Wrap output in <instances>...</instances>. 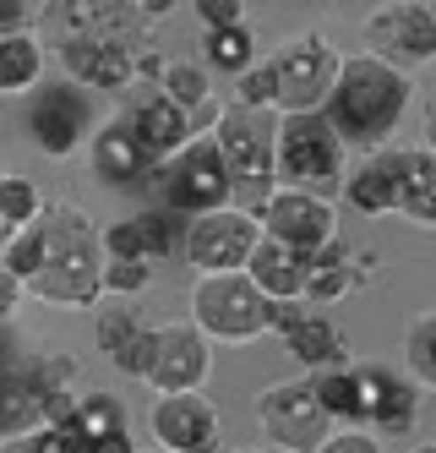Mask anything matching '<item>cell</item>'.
<instances>
[{
    "instance_id": "obj_1",
    "label": "cell",
    "mask_w": 436,
    "mask_h": 453,
    "mask_svg": "<svg viewBox=\"0 0 436 453\" xmlns=\"http://www.w3.org/2000/svg\"><path fill=\"white\" fill-rule=\"evenodd\" d=\"M409 104H415V77L360 50V55H344L322 120L333 126V137H339L344 148L377 153L398 132V120L409 115Z\"/></svg>"
},
{
    "instance_id": "obj_2",
    "label": "cell",
    "mask_w": 436,
    "mask_h": 453,
    "mask_svg": "<svg viewBox=\"0 0 436 453\" xmlns=\"http://www.w3.org/2000/svg\"><path fill=\"white\" fill-rule=\"evenodd\" d=\"M39 235H44V268L27 279V296L44 301V306H60V311H88V306L104 301L98 224L72 203H44Z\"/></svg>"
},
{
    "instance_id": "obj_3",
    "label": "cell",
    "mask_w": 436,
    "mask_h": 453,
    "mask_svg": "<svg viewBox=\"0 0 436 453\" xmlns=\"http://www.w3.org/2000/svg\"><path fill=\"white\" fill-rule=\"evenodd\" d=\"M273 175L289 191L327 197L333 186H344V142L333 137V126L322 115H279V126H273Z\"/></svg>"
},
{
    "instance_id": "obj_4",
    "label": "cell",
    "mask_w": 436,
    "mask_h": 453,
    "mask_svg": "<svg viewBox=\"0 0 436 453\" xmlns=\"http://www.w3.org/2000/svg\"><path fill=\"white\" fill-rule=\"evenodd\" d=\"M273 301L246 273H203L191 289V328L208 344H256Z\"/></svg>"
},
{
    "instance_id": "obj_5",
    "label": "cell",
    "mask_w": 436,
    "mask_h": 453,
    "mask_svg": "<svg viewBox=\"0 0 436 453\" xmlns=\"http://www.w3.org/2000/svg\"><path fill=\"white\" fill-rule=\"evenodd\" d=\"M267 66H273V88H279L273 93L279 115H322L333 82H339L344 55L333 50L327 34H294L267 55Z\"/></svg>"
},
{
    "instance_id": "obj_6",
    "label": "cell",
    "mask_w": 436,
    "mask_h": 453,
    "mask_svg": "<svg viewBox=\"0 0 436 453\" xmlns=\"http://www.w3.org/2000/svg\"><path fill=\"white\" fill-rule=\"evenodd\" d=\"M158 197H164V213H186V219H203V213H218L234 203V186H229V170H224V153L218 142L203 132L191 137L170 165H158Z\"/></svg>"
},
{
    "instance_id": "obj_7",
    "label": "cell",
    "mask_w": 436,
    "mask_h": 453,
    "mask_svg": "<svg viewBox=\"0 0 436 453\" xmlns=\"http://www.w3.org/2000/svg\"><path fill=\"white\" fill-rule=\"evenodd\" d=\"M208 137L224 153V170H229V186H234V208L256 213L279 191V175H273V132H267L256 115H246V110H224Z\"/></svg>"
},
{
    "instance_id": "obj_8",
    "label": "cell",
    "mask_w": 436,
    "mask_h": 453,
    "mask_svg": "<svg viewBox=\"0 0 436 453\" xmlns=\"http://www.w3.org/2000/svg\"><path fill=\"white\" fill-rule=\"evenodd\" d=\"M256 432H262V448L273 453H317L322 437L333 432L327 415L311 394V377H284V382H267L256 394Z\"/></svg>"
},
{
    "instance_id": "obj_9",
    "label": "cell",
    "mask_w": 436,
    "mask_h": 453,
    "mask_svg": "<svg viewBox=\"0 0 436 453\" xmlns=\"http://www.w3.org/2000/svg\"><path fill=\"white\" fill-rule=\"evenodd\" d=\"M360 39H365V55L387 60L398 72L425 66V60H436V6H425V0H387V6L365 12Z\"/></svg>"
},
{
    "instance_id": "obj_10",
    "label": "cell",
    "mask_w": 436,
    "mask_h": 453,
    "mask_svg": "<svg viewBox=\"0 0 436 453\" xmlns=\"http://www.w3.org/2000/svg\"><path fill=\"white\" fill-rule=\"evenodd\" d=\"M256 246H262L256 213L234 208V203L218 208V213L191 219V230L180 241V251H186V263L196 268V279H203V273H246V263H251Z\"/></svg>"
},
{
    "instance_id": "obj_11",
    "label": "cell",
    "mask_w": 436,
    "mask_h": 453,
    "mask_svg": "<svg viewBox=\"0 0 436 453\" xmlns=\"http://www.w3.org/2000/svg\"><path fill=\"white\" fill-rule=\"evenodd\" d=\"M256 224H262V241H279L300 257H317L339 241V213H333V203L311 197V191H289V186H279L273 197L256 208Z\"/></svg>"
},
{
    "instance_id": "obj_12",
    "label": "cell",
    "mask_w": 436,
    "mask_h": 453,
    "mask_svg": "<svg viewBox=\"0 0 436 453\" xmlns=\"http://www.w3.org/2000/svg\"><path fill=\"white\" fill-rule=\"evenodd\" d=\"M82 394H50L39 366L33 361H17V366H0V437H27L39 426H60L72 420Z\"/></svg>"
},
{
    "instance_id": "obj_13",
    "label": "cell",
    "mask_w": 436,
    "mask_h": 453,
    "mask_svg": "<svg viewBox=\"0 0 436 453\" xmlns=\"http://www.w3.org/2000/svg\"><path fill=\"white\" fill-rule=\"evenodd\" d=\"M213 377V344L186 322H158L153 334V366L148 382L153 394H203V382Z\"/></svg>"
},
{
    "instance_id": "obj_14",
    "label": "cell",
    "mask_w": 436,
    "mask_h": 453,
    "mask_svg": "<svg viewBox=\"0 0 436 453\" xmlns=\"http://www.w3.org/2000/svg\"><path fill=\"white\" fill-rule=\"evenodd\" d=\"M120 120L131 126V137L142 142V153L153 158V165H170V158L196 137L191 115H186L158 82H137V93H131V104L120 110Z\"/></svg>"
},
{
    "instance_id": "obj_15",
    "label": "cell",
    "mask_w": 436,
    "mask_h": 453,
    "mask_svg": "<svg viewBox=\"0 0 436 453\" xmlns=\"http://www.w3.org/2000/svg\"><path fill=\"white\" fill-rule=\"evenodd\" d=\"M27 132H33V148L44 158H72L77 148H88V99L82 88L72 82H50L27 110Z\"/></svg>"
},
{
    "instance_id": "obj_16",
    "label": "cell",
    "mask_w": 436,
    "mask_h": 453,
    "mask_svg": "<svg viewBox=\"0 0 436 453\" xmlns=\"http://www.w3.org/2000/svg\"><path fill=\"white\" fill-rule=\"evenodd\" d=\"M148 432L158 453H203L218 448V410L208 394H158L148 410Z\"/></svg>"
},
{
    "instance_id": "obj_17",
    "label": "cell",
    "mask_w": 436,
    "mask_h": 453,
    "mask_svg": "<svg viewBox=\"0 0 436 453\" xmlns=\"http://www.w3.org/2000/svg\"><path fill=\"white\" fill-rule=\"evenodd\" d=\"M55 60L72 88L98 93H131L137 88V50L110 44V39H55Z\"/></svg>"
},
{
    "instance_id": "obj_18",
    "label": "cell",
    "mask_w": 436,
    "mask_h": 453,
    "mask_svg": "<svg viewBox=\"0 0 436 453\" xmlns=\"http://www.w3.org/2000/svg\"><path fill=\"white\" fill-rule=\"evenodd\" d=\"M360 372V404H365V432L371 437H409L420 420V388L382 366H355Z\"/></svg>"
},
{
    "instance_id": "obj_19",
    "label": "cell",
    "mask_w": 436,
    "mask_h": 453,
    "mask_svg": "<svg viewBox=\"0 0 436 453\" xmlns=\"http://www.w3.org/2000/svg\"><path fill=\"white\" fill-rule=\"evenodd\" d=\"M55 22H60V39H110L126 50H137L153 27L137 12V0H72V6L55 12Z\"/></svg>"
},
{
    "instance_id": "obj_20",
    "label": "cell",
    "mask_w": 436,
    "mask_h": 453,
    "mask_svg": "<svg viewBox=\"0 0 436 453\" xmlns=\"http://www.w3.org/2000/svg\"><path fill=\"white\" fill-rule=\"evenodd\" d=\"M404 165H409V148H377L365 153L360 165L344 175V203L365 219H382L398 213V197H404Z\"/></svg>"
},
{
    "instance_id": "obj_21",
    "label": "cell",
    "mask_w": 436,
    "mask_h": 453,
    "mask_svg": "<svg viewBox=\"0 0 436 453\" xmlns=\"http://www.w3.org/2000/svg\"><path fill=\"white\" fill-rule=\"evenodd\" d=\"M153 322H142L137 311H126V306H104L93 322V339L98 349H104V361L131 377V382H148V366H153Z\"/></svg>"
},
{
    "instance_id": "obj_22",
    "label": "cell",
    "mask_w": 436,
    "mask_h": 453,
    "mask_svg": "<svg viewBox=\"0 0 436 453\" xmlns=\"http://www.w3.org/2000/svg\"><path fill=\"white\" fill-rule=\"evenodd\" d=\"M88 165H93V175L104 180V186H137L142 175L158 170L153 158L142 153V142L131 137V126H126L120 115H110V120L88 137Z\"/></svg>"
},
{
    "instance_id": "obj_23",
    "label": "cell",
    "mask_w": 436,
    "mask_h": 453,
    "mask_svg": "<svg viewBox=\"0 0 436 453\" xmlns=\"http://www.w3.org/2000/svg\"><path fill=\"white\" fill-rule=\"evenodd\" d=\"M246 279L262 289L267 301H306V279H311V257H300L279 241H262L246 263Z\"/></svg>"
},
{
    "instance_id": "obj_24",
    "label": "cell",
    "mask_w": 436,
    "mask_h": 453,
    "mask_svg": "<svg viewBox=\"0 0 436 453\" xmlns=\"http://www.w3.org/2000/svg\"><path fill=\"white\" fill-rule=\"evenodd\" d=\"M284 349L294 355V361L300 366H306V372H333V366H349L344 361V334H339V322H333V317H322V311H306V317H300L294 322V328L284 334Z\"/></svg>"
},
{
    "instance_id": "obj_25",
    "label": "cell",
    "mask_w": 436,
    "mask_h": 453,
    "mask_svg": "<svg viewBox=\"0 0 436 453\" xmlns=\"http://www.w3.org/2000/svg\"><path fill=\"white\" fill-rule=\"evenodd\" d=\"M44 82V44L39 34H6L0 39V99H22Z\"/></svg>"
},
{
    "instance_id": "obj_26",
    "label": "cell",
    "mask_w": 436,
    "mask_h": 453,
    "mask_svg": "<svg viewBox=\"0 0 436 453\" xmlns=\"http://www.w3.org/2000/svg\"><path fill=\"white\" fill-rule=\"evenodd\" d=\"M311 394L327 415V426H365V404H360V372L355 366H333L311 377Z\"/></svg>"
},
{
    "instance_id": "obj_27",
    "label": "cell",
    "mask_w": 436,
    "mask_h": 453,
    "mask_svg": "<svg viewBox=\"0 0 436 453\" xmlns=\"http://www.w3.org/2000/svg\"><path fill=\"white\" fill-rule=\"evenodd\" d=\"M398 213H404L409 224H425V230H436V153H431V148H409Z\"/></svg>"
},
{
    "instance_id": "obj_28",
    "label": "cell",
    "mask_w": 436,
    "mask_h": 453,
    "mask_svg": "<svg viewBox=\"0 0 436 453\" xmlns=\"http://www.w3.org/2000/svg\"><path fill=\"white\" fill-rule=\"evenodd\" d=\"M349 289H360V284H355V268H349V251L333 241L327 251H317V257H311L306 301H311V306H333V301H344Z\"/></svg>"
},
{
    "instance_id": "obj_29",
    "label": "cell",
    "mask_w": 436,
    "mask_h": 453,
    "mask_svg": "<svg viewBox=\"0 0 436 453\" xmlns=\"http://www.w3.org/2000/svg\"><path fill=\"white\" fill-rule=\"evenodd\" d=\"M203 66L218 72V77H246L256 66L251 27H218V34H203Z\"/></svg>"
},
{
    "instance_id": "obj_30",
    "label": "cell",
    "mask_w": 436,
    "mask_h": 453,
    "mask_svg": "<svg viewBox=\"0 0 436 453\" xmlns=\"http://www.w3.org/2000/svg\"><path fill=\"white\" fill-rule=\"evenodd\" d=\"M72 426L88 437V448L98 442V437H115V432H131V415H126V404L115 399V394H93V388H82V399H77V410H72Z\"/></svg>"
},
{
    "instance_id": "obj_31",
    "label": "cell",
    "mask_w": 436,
    "mask_h": 453,
    "mask_svg": "<svg viewBox=\"0 0 436 453\" xmlns=\"http://www.w3.org/2000/svg\"><path fill=\"white\" fill-rule=\"evenodd\" d=\"M158 88L170 93V99H175L186 115H196V110H203V104L213 99V72L203 66V60H164Z\"/></svg>"
},
{
    "instance_id": "obj_32",
    "label": "cell",
    "mask_w": 436,
    "mask_h": 453,
    "mask_svg": "<svg viewBox=\"0 0 436 453\" xmlns=\"http://www.w3.org/2000/svg\"><path fill=\"white\" fill-rule=\"evenodd\" d=\"M404 377L415 388H436V311H420L404 334Z\"/></svg>"
},
{
    "instance_id": "obj_33",
    "label": "cell",
    "mask_w": 436,
    "mask_h": 453,
    "mask_svg": "<svg viewBox=\"0 0 436 453\" xmlns=\"http://www.w3.org/2000/svg\"><path fill=\"white\" fill-rule=\"evenodd\" d=\"M0 268H6L17 284H27L33 273L44 268V235H39V219H33L27 230H17L6 246H0Z\"/></svg>"
},
{
    "instance_id": "obj_34",
    "label": "cell",
    "mask_w": 436,
    "mask_h": 453,
    "mask_svg": "<svg viewBox=\"0 0 436 453\" xmlns=\"http://www.w3.org/2000/svg\"><path fill=\"white\" fill-rule=\"evenodd\" d=\"M0 453H88V437L72 426V420H60V426H39L27 437L0 442Z\"/></svg>"
},
{
    "instance_id": "obj_35",
    "label": "cell",
    "mask_w": 436,
    "mask_h": 453,
    "mask_svg": "<svg viewBox=\"0 0 436 453\" xmlns=\"http://www.w3.org/2000/svg\"><path fill=\"white\" fill-rule=\"evenodd\" d=\"M98 246H104V263H148V246H142V224H137V213H131V219L98 224Z\"/></svg>"
},
{
    "instance_id": "obj_36",
    "label": "cell",
    "mask_w": 436,
    "mask_h": 453,
    "mask_svg": "<svg viewBox=\"0 0 436 453\" xmlns=\"http://www.w3.org/2000/svg\"><path fill=\"white\" fill-rule=\"evenodd\" d=\"M0 213H6L11 230H27V224L44 213L39 186H33L27 175H0Z\"/></svg>"
},
{
    "instance_id": "obj_37",
    "label": "cell",
    "mask_w": 436,
    "mask_h": 453,
    "mask_svg": "<svg viewBox=\"0 0 436 453\" xmlns=\"http://www.w3.org/2000/svg\"><path fill=\"white\" fill-rule=\"evenodd\" d=\"M273 66L267 60H256V66L246 72V77H234V110H246V115H256V110H273Z\"/></svg>"
},
{
    "instance_id": "obj_38",
    "label": "cell",
    "mask_w": 436,
    "mask_h": 453,
    "mask_svg": "<svg viewBox=\"0 0 436 453\" xmlns=\"http://www.w3.org/2000/svg\"><path fill=\"white\" fill-rule=\"evenodd\" d=\"M142 224V246H148V263H164V257H175V213H164V208H148L137 213Z\"/></svg>"
},
{
    "instance_id": "obj_39",
    "label": "cell",
    "mask_w": 436,
    "mask_h": 453,
    "mask_svg": "<svg viewBox=\"0 0 436 453\" xmlns=\"http://www.w3.org/2000/svg\"><path fill=\"white\" fill-rule=\"evenodd\" d=\"M153 284V263H104V296H142Z\"/></svg>"
},
{
    "instance_id": "obj_40",
    "label": "cell",
    "mask_w": 436,
    "mask_h": 453,
    "mask_svg": "<svg viewBox=\"0 0 436 453\" xmlns=\"http://www.w3.org/2000/svg\"><path fill=\"white\" fill-rule=\"evenodd\" d=\"M317 453H382V442L365 432V426H333Z\"/></svg>"
},
{
    "instance_id": "obj_41",
    "label": "cell",
    "mask_w": 436,
    "mask_h": 453,
    "mask_svg": "<svg viewBox=\"0 0 436 453\" xmlns=\"http://www.w3.org/2000/svg\"><path fill=\"white\" fill-rule=\"evenodd\" d=\"M196 17H203L208 34H218V27H246V0H196Z\"/></svg>"
},
{
    "instance_id": "obj_42",
    "label": "cell",
    "mask_w": 436,
    "mask_h": 453,
    "mask_svg": "<svg viewBox=\"0 0 436 453\" xmlns=\"http://www.w3.org/2000/svg\"><path fill=\"white\" fill-rule=\"evenodd\" d=\"M22 301H27V284H17L6 268H0V322H11L22 311Z\"/></svg>"
},
{
    "instance_id": "obj_43",
    "label": "cell",
    "mask_w": 436,
    "mask_h": 453,
    "mask_svg": "<svg viewBox=\"0 0 436 453\" xmlns=\"http://www.w3.org/2000/svg\"><path fill=\"white\" fill-rule=\"evenodd\" d=\"M300 317H306V301H273V311H267V334H289Z\"/></svg>"
},
{
    "instance_id": "obj_44",
    "label": "cell",
    "mask_w": 436,
    "mask_h": 453,
    "mask_svg": "<svg viewBox=\"0 0 436 453\" xmlns=\"http://www.w3.org/2000/svg\"><path fill=\"white\" fill-rule=\"evenodd\" d=\"M425 148H431V153H436V104H431V110H425Z\"/></svg>"
},
{
    "instance_id": "obj_45",
    "label": "cell",
    "mask_w": 436,
    "mask_h": 453,
    "mask_svg": "<svg viewBox=\"0 0 436 453\" xmlns=\"http://www.w3.org/2000/svg\"><path fill=\"white\" fill-rule=\"evenodd\" d=\"M11 235H17V230H11V224H6V213H0V246H6Z\"/></svg>"
},
{
    "instance_id": "obj_46",
    "label": "cell",
    "mask_w": 436,
    "mask_h": 453,
    "mask_svg": "<svg viewBox=\"0 0 436 453\" xmlns=\"http://www.w3.org/2000/svg\"><path fill=\"white\" fill-rule=\"evenodd\" d=\"M409 453H436V442H415V448H409Z\"/></svg>"
},
{
    "instance_id": "obj_47",
    "label": "cell",
    "mask_w": 436,
    "mask_h": 453,
    "mask_svg": "<svg viewBox=\"0 0 436 453\" xmlns=\"http://www.w3.org/2000/svg\"><path fill=\"white\" fill-rule=\"evenodd\" d=\"M229 453H273V448H229Z\"/></svg>"
},
{
    "instance_id": "obj_48",
    "label": "cell",
    "mask_w": 436,
    "mask_h": 453,
    "mask_svg": "<svg viewBox=\"0 0 436 453\" xmlns=\"http://www.w3.org/2000/svg\"><path fill=\"white\" fill-rule=\"evenodd\" d=\"M203 453H218V448H203Z\"/></svg>"
},
{
    "instance_id": "obj_49",
    "label": "cell",
    "mask_w": 436,
    "mask_h": 453,
    "mask_svg": "<svg viewBox=\"0 0 436 453\" xmlns=\"http://www.w3.org/2000/svg\"><path fill=\"white\" fill-rule=\"evenodd\" d=\"M137 453H142V448H137ZM148 453H158V448H148Z\"/></svg>"
}]
</instances>
